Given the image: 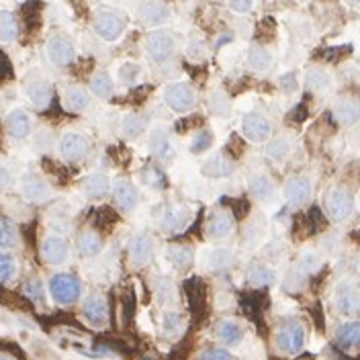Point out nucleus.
I'll return each mask as SVG.
<instances>
[{"instance_id": "obj_48", "label": "nucleus", "mask_w": 360, "mask_h": 360, "mask_svg": "<svg viewBox=\"0 0 360 360\" xmlns=\"http://www.w3.org/2000/svg\"><path fill=\"white\" fill-rule=\"evenodd\" d=\"M227 2L235 12H246L252 8V0H227Z\"/></svg>"}, {"instance_id": "obj_11", "label": "nucleus", "mask_w": 360, "mask_h": 360, "mask_svg": "<svg viewBox=\"0 0 360 360\" xmlns=\"http://www.w3.org/2000/svg\"><path fill=\"white\" fill-rule=\"evenodd\" d=\"M21 189H23V197H25L27 201H31V203H43V201H47L50 195H52L50 184L43 182L41 178L33 176V174H29V176L23 178V187H21Z\"/></svg>"}, {"instance_id": "obj_50", "label": "nucleus", "mask_w": 360, "mask_h": 360, "mask_svg": "<svg viewBox=\"0 0 360 360\" xmlns=\"http://www.w3.org/2000/svg\"><path fill=\"white\" fill-rule=\"evenodd\" d=\"M8 182H10V174H8V170H6V168H2V166H0V191H2V189H6V187H8Z\"/></svg>"}, {"instance_id": "obj_53", "label": "nucleus", "mask_w": 360, "mask_h": 360, "mask_svg": "<svg viewBox=\"0 0 360 360\" xmlns=\"http://www.w3.org/2000/svg\"><path fill=\"white\" fill-rule=\"evenodd\" d=\"M348 2H352V4H359L360 0H348Z\"/></svg>"}, {"instance_id": "obj_31", "label": "nucleus", "mask_w": 360, "mask_h": 360, "mask_svg": "<svg viewBox=\"0 0 360 360\" xmlns=\"http://www.w3.org/2000/svg\"><path fill=\"white\" fill-rule=\"evenodd\" d=\"M90 88H92V92H94L96 96L109 98V96L113 94V80H111V76L107 72L94 74L92 80H90Z\"/></svg>"}, {"instance_id": "obj_21", "label": "nucleus", "mask_w": 360, "mask_h": 360, "mask_svg": "<svg viewBox=\"0 0 360 360\" xmlns=\"http://www.w3.org/2000/svg\"><path fill=\"white\" fill-rule=\"evenodd\" d=\"M140 17L144 19L147 25H160V23L168 21L170 10H168V6H166L164 2H160V0H149V2H145L144 6H142Z\"/></svg>"}, {"instance_id": "obj_52", "label": "nucleus", "mask_w": 360, "mask_h": 360, "mask_svg": "<svg viewBox=\"0 0 360 360\" xmlns=\"http://www.w3.org/2000/svg\"><path fill=\"white\" fill-rule=\"evenodd\" d=\"M0 360H14L12 357H8V354H0Z\"/></svg>"}, {"instance_id": "obj_51", "label": "nucleus", "mask_w": 360, "mask_h": 360, "mask_svg": "<svg viewBox=\"0 0 360 360\" xmlns=\"http://www.w3.org/2000/svg\"><path fill=\"white\" fill-rule=\"evenodd\" d=\"M283 88L285 90H293L295 88V74H287V76H283Z\"/></svg>"}, {"instance_id": "obj_28", "label": "nucleus", "mask_w": 360, "mask_h": 360, "mask_svg": "<svg viewBox=\"0 0 360 360\" xmlns=\"http://www.w3.org/2000/svg\"><path fill=\"white\" fill-rule=\"evenodd\" d=\"M215 332H217V338H219L223 344H227V346L237 344V342L242 340V336H244L242 328H240L235 321H229V319L219 321V324H217Z\"/></svg>"}, {"instance_id": "obj_20", "label": "nucleus", "mask_w": 360, "mask_h": 360, "mask_svg": "<svg viewBox=\"0 0 360 360\" xmlns=\"http://www.w3.org/2000/svg\"><path fill=\"white\" fill-rule=\"evenodd\" d=\"M336 344L342 350H352L360 346V324L359 321H350L340 326L338 334H336Z\"/></svg>"}, {"instance_id": "obj_30", "label": "nucleus", "mask_w": 360, "mask_h": 360, "mask_svg": "<svg viewBox=\"0 0 360 360\" xmlns=\"http://www.w3.org/2000/svg\"><path fill=\"white\" fill-rule=\"evenodd\" d=\"M248 62H250V66H252L254 70L264 72V70L271 68L273 56L268 54V50H264V47H260V45H252L250 52H248Z\"/></svg>"}, {"instance_id": "obj_29", "label": "nucleus", "mask_w": 360, "mask_h": 360, "mask_svg": "<svg viewBox=\"0 0 360 360\" xmlns=\"http://www.w3.org/2000/svg\"><path fill=\"white\" fill-rule=\"evenodd\" d=\"M246 277H248V283L254 287H266V285L275 283V273L262 264H250Z\"/></svg>"}, {"instance_id": "obj_3", "label": "nucleus", "mask_w": 360, "mask_h": 360, "mask_svg": "<svg viewBox=\"0 0 360 360\" xmlns=\"http://www.w3.org/2000/svg\"><path fill=\"white\" fill-rule=\"evenodd\" d=\"M326 207H328V213L332 219L336 221H342L352 213V207H354V199L350 195L348 189L344 187H334L328 197H326Z\"/></svg>"}, {"instance_id": "obj_17", "label": "nucleus", "mask_w": 360, "mask_h": 360, "mask_svg": "<svg viewBox=\"0 0 360 360\" xmlns=\"http://www.w3.org/2000/svg\"><path fill=\"white\" fill-rule=\"evenodd\" d=\"M149 149L162 162H170L172 156H174V147H172V142H170V136L164 129H156L151 134V138H149Z\"/></svg>"}, {"instance_id": "obj_40", "label": "nucleus", "mask_w": 360, "mask_h": 360, "mask_svg": "<svg viewBox=\"0 0 360 360\" xmlns=\"http://www.w3.org/2000/svg\"><path fill=\"white\" fill-rule=\"evenodd\" d=\"M17 244V229L4 217H0V248H10Z\"/></svg>"}, {"instance_id": "obj_15", "label": "nucleus", "mask_w": 360, "mask_h": 360, "mask_svg": "<svg viewBox=\"0 0 360 360\" xmlns=\"http://www.w3.org/2000/svg\"><path fill=\"white\" fill-rule=\"evenodd\" d=\"M6 129L12 140H25L31 134V117L25 111L17 109L6 117Z\"/></svg>"}, {"instance_id": "obj_10", "label": "nucleus", "mask_w": 360, "mask_h": 360, "mask_svg": "<svg viewBox=\"0 0 360 360\" xmlns=\"http://www.w3.org/2000/svg\"><path fill=\"white\" fill-rule=\"evenodd\" d=\"M336 303L342 313H357L360 311V290L348 281L340 283L336 288Z\"/></svg>"}, {"instance_id": "obj_22", "label": "nucleus", "mask_w": 360, "mask_h": 360, "mask_svg": "<svg viewBox=\"0 0 360 360\" xmlns=\"http://www.w3.org/2000/svg\"><path fill=\"white\" fill-rule=\"evenodd\" d=\"M231 229H233V219L225 211H215L207 219V231L213 237H225L231 233Z\"/></svg>"}, {"instance_id": "obj_23", "label": "nucleus", "mask_w": 360, "mask_h": 360, "mask_svg": "<svg viewBox=\"0 0 360 360\" xmlns=\"http://www.w3.org/2000/svg\"><path fill=\"white\" fill-rule=\"evenodd\" d=\"M233 172V164L223 156V153H217L213 158H209L203 166V174L211 176V178H221V176H227Z\"/></svg>"}, {"instance_id": "obj_45", "label": "nucleus", "mask_w": 360, "mask_h": 360, "mask_svg": "<svg viewBox=\"0 0 360 360\" xmlns=\"http://www.w3.org/2000/svg\"><path fill=\"white\" fill-rule=\"evenodd\" d=\"M199 360H235L227 350H221V348H211V350H205L201 352Z\"/></svg>"}, {"instance_id": "obj_36", "label": "nucleus", "mask_w": 360, "mask_h": 360, "mask_svg": "<svg viewBox=\"0 0 360 360\" xmlns=\"http://www.w3.org/2000/svg\"><path fill=\"white\" fill-rule=\"evenodd\" d=\"M307 86L311 88V90H326L330 84H332V78H330V74L324 72V70H319V68H313V70H309L307 72Z\"/></svg>"}, {"instance_id": "obj_19", "label": "nucleus", "mask_w": 360, "mask_h": 360, "mask_svg": "<svg viewBox=\"0 0 360 360\" xmlns=\"http://www.w3.org/2000/svg\"><path fill=\"white\" fill-rule=\"evenodd\" d=\"M153 254V244L147 235H136L129 242V256L134 264H147Z\"/></svg>"}, {"instance_id": "obj_35", "label": "nucleus", "mask_w": 360, "mask_h": 360, "mask_svg": "<svg viewBox=\"0 0 360 360\" xmlns=\"http://www.w3.org/2000/svg\"><path fill=\"white\" fill-rule=\"evenodd\" d=\"M17 37V21L10 12H0V43H8Z\"/></svg>"}, {"instance_id": "obj_13", "label": "nucleus", "mask_w": 360, "mask_h": 360, "mask_svg": "<svg viewBox=\"0 0 360 360\" xmlns=\"http://www.w3.org/2000/svg\"><path fill=\"white\" fill-rule=\"evenodd\" d=\"M113 193H115L117 205H119L123 211H131V209L138 205V197H140V195H138V189H136V184H134L131 180L119 178V180L115 182Z\"/></svg>"}, {"instance_id": "obj_43", "label": "nucleus", "mask_w": 360, "mask_h": 360, "mask_svg": "<svg viewBox=\"0 0 360 360\" xmlns=\"http://www.w3.org/2000/svg\"><path fill=\"white\" fill-rule=\"evenodd\" d=\"M213 144V134L209 131V129H205V131H199L195 138H193V142H191V151L193 153H201V151H207V147Z\"/></svg>"}, {"instance_id": "obj_14", "label": "nucleus", "mask_w": 360, "mask_h": 360, "mask_svg": "<svg viewBox=\"0 0 360 360\" xmlns=\"http://www.w3.org/2000/svg\"><path fill=\"white\" fill-rule=\"evenodd\" d=\"M285 197L293 205H303L311 199V182L305 176H295L290 178L285 187Z\"/></svg>"}, {"instance_id": "obj_1", "label": "nucleus", "mask_w": 360, "mask_h": 360, "mask_svg": "<svg viewBox=\"0 0 360 360\" xmlns=\"http://www.w3.org/2000/svg\"><path fill=\"white\" fill-rule=\"evenodd\" d=\"M305 344V330L299 321L290 319L285 321L277 334V346L279 350L287 352V354H297Z\"/></svg>"}, {"instance_id": "obj_16", "label": "nucleus", "mask_w": 360, "mask_h": 360, "mask_svg": "<svg viewBox=\"0 0 360 360\" xmlns=\"http://www.w3.org/2000/svg\"><path fill=\"white\" fill-rule=\"evenodd\" d=\"M334 119L344 125V127H350L354 123H359L360 119V103L359 100H352V98H344L340 100L336 107H334Z\"/></svg>"}, {"instance_id": "obj_32", "label": "nucleus", "mask_w": 360, "mask_h": 360, "mask_svg": "<svg viewBox=\"0 0 360 360\" xmlns=\"http://www.w3.org/2000/svg\"><path fill=\"white\" fill-rule=\"evenodd\" d=\"M100 246H103L100 237L96 233H92V231L82 233L80 240H78V248H80L82 256H96L100 252Z\"/></svg>"}, {"instance_id": "obj_24", "label": "nucleus", "mask_w": 360, "mask_h": 360, "mask_svg": "<svg viewBox=\"0 0 360 360\" xmlns=\"http://www.w3.org/2000/svg\"><path fill=\"white\" fill-rule=\"evenodd\" d=\"M64 103H66V109H68V111L80 113V111H84V109L88 107L90 96H88V92H86L84 88H80V86H70V88L66 90Z\"/></svg>"}, {"instance_id": "obj_34", "label": "nucleus", "mask_w": 360, "mask_h": 360, "mask_svg": "<svg viewBox=\"0 0 360 360\" xmlns=\"http://www.w3.org/2000/svg\"><path fill=\"white\" fill-rule=\"evenodd\" d=\"M140 176H142V182L151 187V189H166V176L156 166H145Z\"/></svg>"}, {"instance_id": "obj_8", "label": "nucleus", "mask_w": 360, "mask_h": 360, "mask_svg": "<svg viewBox=\"0 0 360 360\" xmlns=\"http://www.w3.org/2000/svg\"><path fill=\"white\" fill-rule=\"evenodd\" d=\"M94 29L96 33L105 39V41H115L121 31H123V21L121 17H117L115 12L109 10H100L94 19Z\"/></svg>"}, {"instance_id": "obj_6", "label": "nucleus", "mask_w": 360, "mask_h": 360, "mask_svg": "<svg viewBox=\"0 0 360 360\" xmlns=\"http://www.w3.org/2000/svg\"><path fill=\"white\" fill-rule=\"evenodd\" d=\"M47 58L54 66L66 68L74 62V45L72 41L64 35H56L47 43Z\"/></svg>"}, {"instance_id": "obj_47", "label": "nucleus", "mask_w": 360, "mask_h": 360, "mask_svg": "<svg viewBox=\"0 0 360 360\" xmlns=\"http://www.w3.org/2000/svg\"><path fill=\"white\" fill-rule=\"evenodd\" d=\"M180 326V317L176 313H166L164 315V330L166 332H172V330H178Z\"/></svg>"}, {"instance_id": "obj_12", "label": "nucleus", "mask_w": 360, "mask_h": 360, "mask_svg": "<svg viewBox=\"0 0 360 360\" xmlns=\"http://www.w3.org/2000/svg\"><path fill=\"white\" fill-rule=\"evenodd\" d=\"M60 149H62V156L68 160V162H78L86 156L88 151V140L80 134H66L62 138V144H60Z\"/></svg>"}, {"instance_id": "obj_46", "label": "nucleus", "mask_w": 360, "mask_h": 360, "mask_svg": "<svg viewBox=\"0 0 360 360\" xmlns=\"http://www.w3.org/2000/svg\"><path fill=\"white\" fill-rule=\"evenodd\" d=\"M138 74H140V66H136V64H125V66L121 68V80H123L125 84H131V82H136Z\"/></svg>"}, {"instance_id": "obj_44", "label": "nucleus", "mask_w": 360, "mask_h": 360, "mask_svg": "<svg viewBox=\"0 0 360 360\" xmlns=\"http://www.w3.org/2000/svg\"><path fill=\"white\" fill-rule=\"evenodd\" d=\"M25 295L29 297V299H33V301H41L43 299V285H41V281L37 279V277H33V279H29L27 283H25Z\"/></svg>"}, {"instance_id": "obj_49", "label": "nucleus", "mask_w": 360, "mask_h": 360, "mask_svg": "<svg viewBox=\"0 0 360 360\" xmlns=\"http://www.w3.org/2000/svg\"><path fill=\"white\" fill-rule=\"evenodd\" d=\"M170 288H172V285H170V281L168 279H160V283H158V293H160V297L166 301V297L170 295Z\"/></svg>"}, {"instance_id": "obj_25", "label": "nucleus", "mask_w": 360, "mask_h": 360, "mask_svg": "<svg viewBox=\"0 0 360 360\" xmlns=\"http://www.w3.org/2000/svg\"><path fill=\"white\" fill-rule=\"evenodd\" d=\"M27 96L31 98V103H35L37 107H47L52 100V88L47 82L43 80H35L27 86Z\"/></svg>"}, {"instance_id": "obj_2", "label": "nucleus", "mask_w": 360, "mask_h": 360, "mask_svg": "<svg viewBox=\"0 0 360 360\" xmlns=\"http://www.w3.org/2000/svg\"><path fill=\"white\" fill-rule=\"evenodd\" d=\"M164 100L172 111L187 113L195 107V90L184 82H176L164 90Z\"/></svg>"}, {"instance_id": "obj_5", "label": "nucleus", "mask_w": 360, "mask_h": 360, "mask_svg": "<svg viewBox=\"0 0 360 360\" xmlns=\"http://www.w3.org/2000/svg\"><path fill=\"white\" fill-rule=\"evenodd\" d=\"M172 50H174V39L164 31L149 33L145 39V52L153 62H166L172 56Z\"/></svg>"}, {"instance_id": "obj_7", "label": "nucleus", "mask_w": 360, "mask_h": 360, "mask_svg": "<svg viewBox=\"0 0 360 360\" xmlns=\"http://www.w3.org/2000/svg\"><path fill=\"white\" fill-rule=\"evenodd\" d=\"M242 134L246 136V140L260 144L264 140H268L271 136V123L264 115L260 113H248L242 121Z\"/></svg>"}, {"instance_id": "obj_37", "label": "nucleus", "mask_w": 360, "mask_h": 360, "mask_svg": "<svg viewBox=\"0 0 360 360\" xmlns=\"http://www.w3.org/2000/svg\"><path fill=\"white\" fill-rule=\"evenodd\" d=\"M187 215L189 213L182 211V209H170L166 213V217H164V229H168V231H180L184 227L187 219H189Z\"/></svg>"}, {"instance_id": "obj_33", "label": "nucleus", "mask_w": 360, "mask_h": 360, "mask_svg": "<svg viewBox=\"0 0 360 360\" xmlns=\"http://www.w3.org/2000/svg\"><path fill=\"white\" fill-rule=\"evenodd\" d=\"M250 189H252V193H254V197L256 199H260V201H266V199H271L273 197V182H271V178L268 176H264V174H258V176H254L252 178V184H250Z\"/></svg>"}, {"instance_id": "obj_18", "label": "nucleus", "mask_w": 360, "mask_h": 360, "mask_svg": "<svg viewBox=\"0 0 360 360\" xmlns=\"http://www.w3.org/2000/svg\"><path fill=\"white\" fill-rule=\"evenodd\" d=\"M84 317L92 324V326H103L107 321V303L100 295H92L86 299L84 303Z\"/></svg>"}, {"instance_id": "obj_39", "label": "nucleus", "mask_w": 360, "mask_h": 360, "mask_svg": "<svg viewBox=\"0 0 360 360\" xmlns=\"http://www.w3.org/2000/svg\"><path fill=\"white\" fill-rule=\"evenodd\" d=\"M17 277V262L10 254H0V283H10Z\"/></svg>"}, {"instance_id": "obj_9", "label": "nucleus", "mask_w": 360, "mask_h": 360, "mask_svg": "<svg viewBox=\"0 0 360 360\" xmlns=\"http://www.w3.org/2000/svg\"><path fill=\"white\" fill-rule=\"evenodd\" d=\"M68 242L60 235H52L47 237L43 244H41V258L47 262V264H62L66 262L68 258Z\"/></svg>"}, {"instance_id": "obj_42", "label": "nucleus", "mask_w": 360, "mask_h": 360, "mask_svg": "<svg viewBox=\"0 0 360 360\" xmlns=\"http://www.w3.org/2000/svg\"><path fill=\"white\" fill-rule=\"evenodd\" d=\"M288 151H290V144H288L285 138H279V140H275L273 144L268 145V149H266L268 158H273V160H277V162L285 160V158L288 156Z\"/></svg>"}, {"instance_id": "obj_41", "label": "nucleus", "mask_w": 360, "mask_h": 360, "mask_svg": "<svg viewBox=\"0 0 360 360\" xmlns=\"http://www.w3.org/2000/svg\"><path fill=\"white\" fill-rule=\"evenodd\" d=\"M233 262V252L227 248H217L209 254V264L213 268H227Z\"/></svg>"}, {"instance_id": "obj_54", "label": "nucleus", "mask_w": 360, "mask_h": 360, "mask_svg": "<svg viewBox=\"0 0 360 360\" xmlns=\"http://www.w3.org/2000/svg\"><path fill=\"white\" fill-rule=\"evenodd\" d=\"M359 273H360V262H359Z\"/></svg>"}, {"instance_id": "obj_4", "label": "nucleus", "mask_w": 360, "mask_h": 360, "mask_svg": "<svg viewBox=\"0 0 360 360\" xmlns=\"http://www.w3.org/2000/svg\"><path fill=\"white\" fill-rule=\"evenodd\" d=\"M50 293L58 303L68 305L80 297V283L72 275H56L50 281Z\"/></svg>"}, {"instance_id": "obj_26", "label": "nucleus", "mask_w": 360, "mask_h": 360, "mask_svg": "<svg viewBox=\"0 0 360 360\" xmlns=\"http://www.w3.org/2000/svg\"><path fill=\"white\" fill-rule=\"evenodd\" d=\"M84 193L90 199H103L109 193V178L105 174H90L84 180Z\"/></svg>"}, {"instance_id": "obj_27", "label": "nucleus", "mask_w": 360, "mask_h": 360, "mask_svg": "<svg viewBox=\"0 0 360 360\" xmlns=\"http://www.w3.org/2000/svg\"><path fill=\"white\" fill-rule=\"evenodd\" d=\"M168 258L178 271H187L195 260V250L191 246H172L168 250Z\"/></svg>"}, {"instance_id": "obj_38", "label": "nucleus", "mask_w": 360, "mask_h": 360, "mask_svg": "<svg viewBox=\"0 0 360 360\" xmlns=\"http://www.w3.org/2000/svg\"><path fill=\"white\" fill-rule=\"evenodd\" d=\"M145 125H147V121H145L144 117H140V115H127V117L123 119V131H125L129 138L142 136Z\"/></svg>"}]
</instances>
